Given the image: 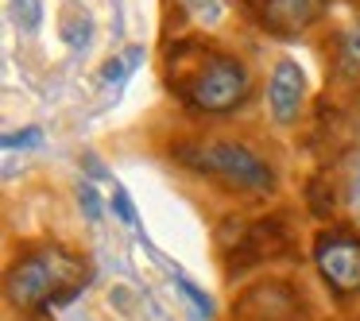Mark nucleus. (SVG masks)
<instances>
[{"label": "nucleus", "instance_id": "1", "mask_svg": "<svg viewBox=\"0 0 360 321\" xmlns=\"http://www.w3.org/2000/svg\"><path fill=\"white\" fill-rule=\"evenodd\" d=\"M86 282H78V259L66 256L63 248H39L32 256L16 259L8 267V302L20 310L32 306H66Z\"/></svg>", "mask_w": 360, "mask_h": 321}, {"label": "nucleus", "instance_id": "2", "mask_svg": "<svg viewBox=\"0 0 360 321\" xmlns=\"http://www.w3.org/2000/svg\"><path fill=\"white\" fill-rule=\"evenodd\" d=\"M174 159L186 163L198 174H217L236 190H252V194H271L275 190V171L248 151L244 143L233 140H213V143H179Z\"/></svg>", "mask_w": 360, "mask_h": 321}, {"label": "nucleus", "instance_id": "3", "mask_svg": "<svg viewBox=\"0 0 360 321\" xmlns=\"http://www.w3.org/2000/svg\"><path fill=\"white\" fill-rule=\"evenodd\" d=\"M182 93H186V101L202 112H233L236 105H244L252 93L248 66L233 55H213L210 63L190 78V86L182 89Z\"/></svg>", "mask_w": 360, "mask_h": 321}, {"label": "nucleus", "instance_id": "4", "mask_svg": "<svg viewBox=\"0 0 360 321\" xmlns=\"http://www.w3.org/2000/svg\"><path fill=\"white\" fill-rule=\"evenodd\" d=\"M321 279L337 294H356L360 290V236L349 232H321L314 244Z\"/></svg>", "mask_w": 360, "mask_h": 321}, {"label": "nucleus", "instance_id": "5", "mask_svg": "<svg viewBox=\"0 0 360 321\" xmlns=\"http://www.w3.org/2000/svg\"><path fill=\"white\" fill-rule=\"evenodd\" d=\"M302 298L283 282H259L236 302L233 321H298Z\"/></svg>", "mask_w": 360, "mask_h": 321}, {"label": "nucleus", "instance_id": "6", "mask_svg": "<svg viewBox=\"0 0 360 321\" xmlns=\"http://www.w3.org/2000/svg\"><path fill=\"white\" fill-rule=\"evenodd\" d=\"M306 101V74L295 58H279L267 78V109H271L275 124H295Z\"/></svg>", "mask_w": 360, "mask_h": 321}, {"label": "nucleus", "instance_id": "7", "mask_svg": "<svg viewBox=\"0 0 360 321\" xmlns=\"http://www.w3.org/2000/svg\"><path fill=\"white\" fill-rule=\"evenodd\" d=\"M283 244H287V232H283L279 221H259V225H252L248 232L236 240V248L229 251V271H248V267L279 256Z\"/></svg>", "mask_w": 360, "mask_h": 321}, {"label": "nucleus", "instance_id": "8", "mask_svg": "<svg viewBox=\"0 0 360 321\" xmlns=\"http://www.w3.org/2000/svg\"><path fill=\"white\" fill-rule=\"evenodd\" d=\"M326 8V0H264L259 20L275 35H298L314 24Z\"/></svg>", "mask_w": 360, "mask_h": 321}, {"label": "nucleus", "instance_id": "9", "mask_svg": "<svg viewBox=\"0 0 360 321\" xmlns=\"http://www.w3.org/2000/svg\"><path fill=\"white\" fill-rule=\"evenodd\" d=\"M337 70L349 81H360V24L345 27L337 35Z\"/></svg>", "mask_w": 360, "mask_h": 321}, {"label": "nucleus", "instance_id": "10", "mask_svg": "<svg viewBox=\"0 0 360 321\" xmlns=\"http://www.w3.org/2000/svg\"><path fill=\"white\" fill-rule=\"evenodd\" d=\"M12 16H16V24L24 27V32H39L43 4H39V0H12Z\"/></svg>", "mask_w": 360, "mask_h": 321}, {"label": "nucleus", "instance_id": "11", "mask_svg": "<svg viewBox=\"0 0 360 321\" xmlns=\"http://www.w3.org/2000/svg\"><path fill=\"white\" fill-rule=\"evenodd\" d=\"M182 8H186L198 24H217L221 8H225V0H182Z\"/></svg>", "mask_w": 360, "mask_h": 321}, {"label": "nucleus", "instance_id": "12", "mask_svg": "<svg viewBox=\"0 0 360 321\" xmlns=\"http://www.w3.org/2000/svg\"><path fill=\"white\" fill-rule=\"evenodd\" d=\"M89 27H94V20H89L86 12H82V16H70V20H66V27H63V39L70 43L74 51H82L89 43Z\"/></svg>", "mask_w": 360, "mask_h": 321}, {"label": "nucleus", "instance_id": "13", "mask_svg": "<svg viewBox=\"0 0 360 321\" xmlns=\"http://www.w3.org/2000/svg\"><path fill=\"white\" fill-rule=\"evenodd\" d=\"M310 213L314 217H329L333 213V190H329V182H321V178L310 182Z\"/></svg>", "mask_w": 360, "mask_h": 321}, {"label": "nucleus", "instance_id": "14", "mask_svg": "<svg viewBox=\"0 0 360 321\" xmlns=\"http://www.w3.org/2000/svg\"><path fill=\"white\" fill-rule=\"evenodd\" d=\"M78 205H82V213H86V221H101V197H97L94 182L82 178V186H78Z\"/></svg>", "mask_w": 360, "mask_h": 321}, {"label": "nucleus", "instance_id": "15", "mask_svg": "<svg viewBox=\"0 0 360 321\" xmlns=\"http://www.w3.org/2000/svg\"><path fill=\"white\" fill-rule=\"evenodd\" d=\"M174 282H179V287L190 294V302H194V310L202 313V317H213V302H210V294H202V290H198L194 282L186 279V275H174Z\"/></svg>", "mask_w": 360, "mask_h": 321}, {"label": "nucleus", "instance_id": "16", "mask_svg": "<svg viewBox=\"0 0 360 321\" xmlns=\"http://www.w3.org/2000/svg\"><path fill=\"white\" fill-rule=\"evenodd\" d=\"M43 143V132L39 128H24V132H8L4 136V148L16 151V148H39Z\"/></svg>", "mask_w": 360, "mask_h": 321}, {"label": "nucleus", "instance_id": "17", "mask_svg": "<svg viewBox=\"0 0 360 321\" xmlns=\"http://www.w3.org/2000/svg\"><path fill=\"white\" fill-rule=\"evenodd\" d=\"M112 209H117V217L124 221V225H136V209H132V197L124 194V190H112Z\"/></svg>", "mask_w": 360, "mask_h": 321}, {"label": "nucleus", "instance_id": "18", "mask_svg": "<svg viewBox=\"0 0 360 321\" xmlns=\"http://www.w3.org/2000/svg\"><path fill=\"white\" fill-rule=\"evenodd\" d=\"M349 205H352V213L360 217V159L352 163V174H349Z\"/></svg>", "mask_w": 360, "mask_h": 321}, {"label": "nucleus", "instance_id": "19", "mask_svg": "<svg viewBox=\"0 0 360 321\" xmlns=\"http://www.w3.org/2000/svg\"><path fill=\"white\" fill-rule=\"evenodd\" d=\"M124 74H128V63H120V58H112V63H105V66H101V78H105V81H112V86H117V81L124 78Z\"/></svg>", "mask_w": 360, "mask_h": 321}]
</instances>
